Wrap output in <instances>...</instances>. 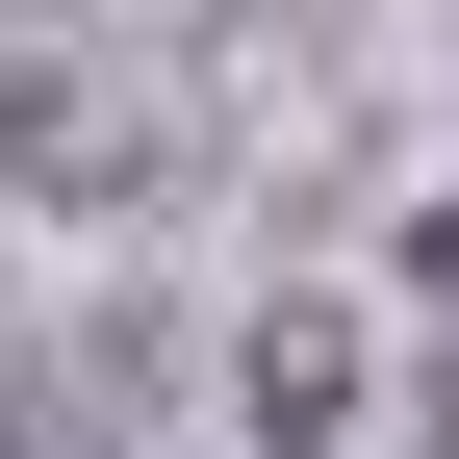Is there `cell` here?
I'll return each mask as SVG.
<instances>
[{"mask_svg": "<svg viewBox=\"0 0 459 459\" xmlns=\"http://www.w3.org/2000/svg\"><path fill=\"white\" fill-rule=\"evenodd\" d=\"M409 281H434V307H459V179H434V204H409Z\"/></svg>", "mask_w": 459, "mask_h": 459, "instance_id": "obj_1", "label": "cell"}]
</instances>
